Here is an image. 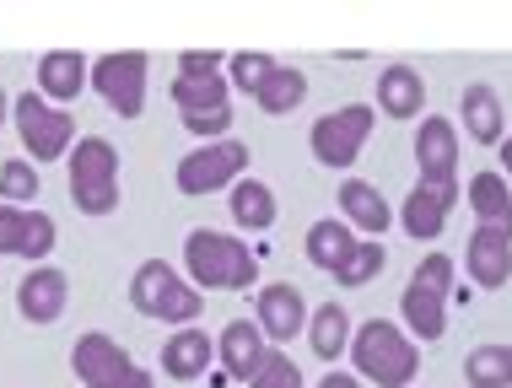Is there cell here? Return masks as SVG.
Returning <instances> with one entry per match:
<instances>
[{
    "label": "cell",
    "instance_id": "6da1fadb",
    "mask_svg": "<svg viewBox=\"0 0 512 388\" xmlns=\"http://www.w3.org/2000/svg\"><path fill=\"white\" fill-rule=\"evenodd\" d=\"M184 270L200 291H248L259 281V259L248 254V243L216 227H195L184 238Z\"/></svg>",
    "mask_w": 512,
    "mask_h": 388
},
{
    "label": "cell",
    "instance_id": "7a4b0ae2",
    "mask_svg": "<svg viewBox=\"0 0 512 388\" xmlns=\"http://www.w3.org/2000/svg\"><path fill=\"white\" fill-rule=\"evenodd\" d=\"M351 367L378 388H410L415 372H421V351H415V340L399 324H389V318H367V324L356 329V340H351Z\"/></svg>",
    "mask_w": 512,
    "mask_h": 388
},
{
    "label": "cell",
    "instance_id": "3957f363",
    "mask_svg": "<svg viewBox=\"0 0 512 388\" xmlns=\"http://www.w3.org/2000/svg\"><path fill=\"white\" fill-rule=\"evenodd\" d=\"M130 308L151 318V324H195L205 313V291L195 281H184L168 259H146V265H135L130 275Z\"/></svg>",
    "mask_w": 512,
    "mask_h": 388
},
{
    "label": "cell",
    "instance_id": "277c9868",
    "mask_svg": "<svg viewBox=\"0 0 512 388\" xmlns=\"http://www.w3.org/2000/svg\"><path fill=\"white\" fill-rule=\"evenodd\" d=\"M71 205L81 216L119 211V151L103 135H81L71 151Z\"/></svg>",
    "mask_w": 512,
    "mask_h": 388
},
{
    "label": "cell",
    "instance_id": "5b68a950",
    "mask_svg": "<svg viewBox=\"0 0 512 388\" xmlns=\"http://www.w3.org/2000/svg\"><path fill=\"white\" fill-rule=\"evenodd\" d=\"M11 119H17L22 151H33V162H60L76 141L71 108H54L44 92H22L17 103H11Z\"/></svg>",
    "mask_w": 512,
    "mask_h": 388
},
{
    "label": "cell",
    "instance_id": "8992f818",
    "mask_svg": "<svg viewBox=\"0 0 512 388\" xmlns=\"http://www.w3.org/2000/svg\"><path fill=\"white\" fill-rule=\"evenodd\" d=\"M238 178H248V146L243 141H205L200 151H184L178 157V173L173 184L178 194H216V189H232Z\"/></svg>",
    "mask_w": 512,
    "mask_h": 388
},
{
    "label": "cell",
    "instance_id": "52a82bcc",
    "mask_svg": "<svg viewBox=\"0 0 512 388\" xmlns=\"http://www.w3.org/2000/svg\"><path fill=\"white\" fill-rule=\"evenodd\" d=\"M372 119H378V108H367V103H345L335 114L313 119L308 146H313L318 168H351V162L362 157L367 135H372Z\"/></svg>",
    "mask_w": 512,
    "mask_h": 388
},
{
    "label": "cell",
    "instance_id": "ba28073f",
    "mask_svg": "<svg viewBox=\"0 0 512 388\" xmlns=\"http://www.w3.org/2000/svg\"><path fill=\"white\" fill-rule=\"evenodd\" d=\"M146 71H151V60L141 49L103 54V60H92V92H98L119 119H141V108H146Z\"/></svg>",
    "mask_w": 512,
    "mask_h": 388
},
{
    "label": "cell",
    "instance_id": "9c48e42d",
    "mask_svg": "<svg viewBox=\"0 0 512 388\" xmlns=\"http://www.w3.org/2000/svg\"><path fill=\"white\" fill-rule=\"evenodd\" d=\"M415 168H421V184H459V130L453 119L426 114L421 130H415Z\"/></svg>",
    "mask_w": 512,
    "mask_h": 388
},
{
    "label": "cell",
    "instance_id": "30bf717a",
    "mask_svg": "<svg viewBox=\"0 0 512 388\" xmlns=\"http://www.w3.org/2000/svg\"><path fill=\"white\" fill-rule=\"evenodd\" d=\"M453 205H459V184H421V178H415V189L405 194V205H399V227H405L415 243H432V238H442Z\"/></svg>",
    "mask_w": 512,
    "mask_h": 388
},
{
    "label": "cell",
    "instance_id": "8fae6325",
    "mask_svg": "<svg viewBox=\"0 0 512 388\" xmlns=\"http://www.w3.org/2000/svg\"><path fill=\"white\" fill-rule=\"evenodd\" d=\"M308 302H302V291L297 286H259V297H254V324L265 329V340L270 345H292V335H302L308 329Z\"/></svg>",
    "mask_w": 512,
    "mask_h": 388
},
{
    "label": "cell",
    "instance_id": "7c38bea8",
    "mask_svg": "<svg viewBox=\"0 0 512 388\" xmlns=\"http://www.w3.org/2000/svg\"><path fill=\"white\" fill-rule=\"evenodd\" d=\"M65 302H71V275H65V270L33 265V270L22 275V286H17V313H22L33 329L54 324V318L65 313Z\"/></svg>",
    "mask_w": 512,
    "mask_h": 388
},
{
    "label": "cell",
    "instance_id": "4fadbf2b",
    "mask_svg": "<svg viewBox=\"0 0 512 388\" xmlns=\"http://www.w3.org/2000/svg\"><path fill=\"white\" fill-rule=\"evenodd\" d=\"M216 356H221V367H227V378L254 383V372L265 367V356H270V340H265V329H259V324L232 318V324L221 329V340H216Z\"/></svg>",
    "mask_w": 512,
    "mask_h": 388
},
{
    "label": "cell",
    "instance_id": "5bb4252c",
    "mask_svg": "<svg viewBox=\"0 0 512 388\" xmlns=\"http://www.w3.org/2000/svg\"><path fill=\"white\" fill-rule=\"evenodd\" d=\"M464 265H469V281L475 286H507L512 281V238L496 227H475L469 232V248H464Z\"/></svg>",
    "mask_w": 512,
    "mask_h": 388
},
{
    "label": "cell",
    "instance_id": "9a60e30c",
    "mask_svg": "<svg viewBox=\"0 0 512 388\" xmlns=\"http://www.w3.org/2000/svg\"><path fill=\"white\" fill-rule=\"evenodd\" d=\"M399 318H405V329L421 345H437L442 335H448V297L432 291V286H421L410 275V286L399 291Z\"/></svg>",
    "mask_w": 512,
    "mask_h": 388
},
{
    "label": "cell",
    "instance_id": "2e32d148",
    "mask_svg": "<svg viewBox=\"0 0 512 388\" xmlns=\"http://www.w3.org/2000/svg\"><path fill=\"white\" fill-rule=\"evenodd\" d=\"M87 81H92V60H87V54H76V49H49L44 60H38V92H44L54 108L76 103Z\"/></svg>",
    "mask_w": 512,
    "mask_h": 388
},
{
    "label": "cell",
    "instance_id": "e0dca14e",
    "mask_svg": "<svg viewBox=\"0 0 512 388\" xmlns=\"http://www.w3.org/2000/svg\"><path fill=\"white\" fill-rule=\"evenodd\" d=\"M216 362V340L205 335V329H178V335L162 345V372H168L173 383H195V378H205V367Z\"/></svg>",
    "mask_w": 512,
    "mask_h": 388
},
{
    "label": "cell",
    "instance_id": "ac0fdd59",
    "mask_svg": "<svg viewBox=\"0 0 512 388\" xmlns=\"http://www.w3.org/2000/svg\"><path fill=\"white\" fill-rule=\"evenodd\" d=\"M340 211H345V221H351L356 232H367V238H383V232L394 227L389 200H383L378 184H367V178H345L340 184Z\"/></svg>",
    "mask_w": 512,
    "mask_h": 388
},
{
    "label": "cell",
    "instance_id": "d6986e66",
    "mask_svg": "<svg viewBox=\"0 0 512 388\" xmlns=\"http://www.w3.org/2000/svg\"><path fill=\"white\" fill-rule=\"evenodd\" d=\"M459 114H464L469 141H480V146H502L507 108H502V97H496V87H486V81L464 87V97H459Z\"/></svg>",
    "mask_w": 512,
    "mask_h": 388
},
{
    "label": "cell",
    "instance_id": "ffe728a7",
    "mask_svg": "<svg viewBox=\"0 0 512 388\" xmlns=\"http://www.w3.org/2000/svg\"><path fill=\"white\" fill-rule=\"evenodd\" d=\"M378 108L389 119H415L426 108V81L415 65H383L378 71Z\"/></svg>",
    "mask_w": 512,
    "mask_h": 388
},
{
    "label": "cell",
    "instance_id": "44dd1931",
    "mask_svg": "<svg viewBox=\"0 0 512 388\" xmlns=\"http://www.w3.org/2000/svg\"><path fill=\"white\" fill-rule=\"evenodd\" d=\"M469 211H475L480 227H496L512 238V189H507V173H475L469 178Z\"/></svg>",
    "mask_w": 512,
    "mask_h": 388
},
{
    "label": "cell",
    "instance_id": "7402d4cb",
    "mask_svg": "<svg viewBox=\"0 0 512 388\" xmlns=\"http://www.w3.org/2000/svg\"><path fill=\"white\" fill-rule=\"evenodd\" d=\"M227 211L248 232H270L275 216H281V205H275V189L265 184V178H238L232 194H227Z\"/></svg>",
    "mask_w": 512,
    "mask_h": 388
},
{
    "label": "cell",
    "instance_id": "603a6c76",
    "mask_svg": "<svg viewBox=\"0 0 512 388\" xmlns=\"http://www.w3.org/2000/svg\"><path fill=\"white\" fill-rule=\"evenodd\" d=\"M351 313L340 308V302H324L313 318H308V345H313V356L318 362H340L345 351H351Z\"/></svg>",
    "mask_w": 512,
    "mask_h": 388
},
{
    "label": "cell",
    "instance_id": "cb8c5ba5",
    "mask_svg": "<svg viewBox=\"0 0 512 388\" xmlns=\"http://www.w3.org/2000/svg\"><path fill=\"white\" fill-rule=\"evenodd\" d=\"M173 103H178V119L189 114H216V108H232V87L227 76H173Z\"/></svg>",
    "mask_w": 512,
    "mask_h": 388
},
{
    "label": "cell",
    "instance_id": "d4e9b609",
    "mask_svg": "<svg viewBox=\"0 0 512 388\" xmlns=\"http://www.w3.org/2000/svg\"><path fill=\"white\" fill-rule=\"evenodd\" d=\"M356 243H362V238L351 232V221L324 216V221H313V227H308V259H313L318 270H329V275H335L345 259H351Z\"/></svg>",
    "mask_w": 512,
    "mask_h": 388
},
{
    "label": "cell",
    "instance_id": "484cf974",
    "mask_svg": "<svg viewBox=\"0 0 512 388\" xmlns=\"http://www.w3.org/2000/svg\"><path fill=\"white\" fill-rule=\"evenodd\" d=\"M302 97H308V76L297 65H275L254 103H259V114H292V108H302Z\"/></svg>",
    "mask_w": 512,
    "mask_h": 388
},
{
    "label": "cell",
    "instance_id": "4316f807",
    "mask_svg": "<svg viewBox=\"0 0 512 388\" xmlns=\"http://www.w3.org/2000/svg\"><path fill=\"white\" fill-rule=\"evenodd\" d=\"M469 388H512V345H475L464 356Z\"/></svg>",
    "mask_w": 512,
    "mask_h": 388
},
{
    "label": "cell",
    "instance_id": "83f0119b",
    "mask_svg": "<svg viewBox=\"0 0 512 388\" xmlns=\"http://www.w3.org/2000/svg\"><path fill=\"white\" fill-rule=\"evenodd\" d=\"M383 265H389V248H383V238H362L351 248V259L335 270L340 286H372L383 275Z\"/></svg>",
    "mask_w": 512,
    "mask_h": 388
},
{
    "label": "cell",
    "instance_id": "f1b7e54d",
    "mask_svg": "<svg viewBox=\"0 0 512 388\" xmlns=\"http://www.w3.org/2000/svg\"><path fill=\"white\" fill-rule=\"evenodd\" d=\"M33 194H38V168L27 157H6L0 162V205H33Z\"/></svg>",
    "mask_w": 512,
    "mask_h": 388
},
{
    "label": "cell",
    "instance_id": "f546056e",
    "mask_svg": "<svg viewBox=\"0 0 512 388\" xmlns=\"http://www.w3.org/2000/svg\"><path fill=\"white\" fill-rule=\"evenodd\" d=\"M232 71H227V81H232V87H238V92H248V97H259V87H265V81H270V71H275V60H270V54H232Z\"/></svg>",
    "mask_w": 512,
    "mask_h": 388
},
{
    "label": "cell",
    "instance_id": "4dcf8cb0",
    "mask_svg": "<svg viewBox=\"0 0 512 388\" xmlns=\"http://www.w3.org/2000/svg\"><path fill=\"white\" fill-rule=\"evenodd\" d=\"M248 388H302V367L281 351V345H270L265 367L254 372V383H248Z\"/></svg>",
    "mask_w": 512,
    "mask_h": 388
},
{
    "label": "cell",
    "instance_id": "1f68e13d",
    "mask_svg": "<svg viewBox=\"0 0 512 388\" xmlns=\"http://www.w3.org/2000/svg\"><path fill=\"white\" fill-rule=\"evenodd\" d=\"M54 243H60V227H54L49 211H33L27 216V243H22V259H49Z\"/></svg>",
    "mask_w": 512,
    "mask_h": 388
},
{
    "label": "cell",
    "instance_id": "d6a6232c",
    "mask_svg": "<svg viewBox=\"0 0 512 388\" xmlns=\"http://www.w3.org/2000/svg\"><path fill=\"white\" fill-rule=\"evenodd\" d=\"M27 216H33V211H22V205H0V254H17V259H22Z\"/></svg>",
    "mask_w": 512,
    "mask_h": 388
},
{
    "label": "cell",
    "instance_id": "836d02e7",
    "mask_svg": "<svg viewBox=\"0 0 512 388\" xmlns=\"http://www.w3.org/2000/svg\"><path fill=\"white\" fill-rule=\"evenodd\" d=\"M415 281L448 297V291H453V259H448V254H426L421 265H415Z\"/></svg>",
    "mask_w": 512,
    "mask_h": 388
},
{
    "label": "cell",
    "instance_id": "e575fe53",
    "mask_svg": "<svg viewBox=\"0 0 512 388\" xmlns=\"http://www.w3.org/2000/svg\"><path fill=\"white\" fill-rule=\"evenodd\" d=\"M87 388H151V372L135 367V356H130V362H119L114 372H103V378L87 383Z\"/></svg>",
    "mask_w": 512,
    "mask_h": 388
},
{
    "label": "cell",
    "instance_id": "d590c367",
    "mask_svg": "<svg viewBox=\"0 0 512 388\" xmlns=\"http://www.w3.org/2000/svg\"><path fill=\"white\" fill-rule=\"evenodd\" d=\"M221 65H227V60H221L216 49H184V54H178V76H216Z\"/></svg>",
    "mask_w": 512,
    "mask_h": 388
},
{
    "label": "cell",
    "instance_id": "8d00e7d4",
    "mask_svg": "<svg viewBox=\"0 0 512 388\" xmlns=\"http://www.w3.org/2000/svg\"><path fill=\"white\" fill-rule=\"evenodd\" d=\"M318 388H362V378H356V372H324Z\"/></svg>",
    "mask_w": 512,
    "mask_h": 388
},
{
    "label": "cell",
    "instance_id": "74e56055",
    "mask_svg": "<svg viewBox=\"0 0 512 388\" xmlns=\"http://www.w3.org/2000/svg\"><path fill=\"white\" fill-rule=\"evenodd\" d=\"M11 119V97H6V87H0V124Z\"/></svg>",
    "mask_w": 512,
    "mask_h": 388
},
{
    "label": "cell",
    "instance_id": "f35d334b",
    "mask_svg": "<svg viewBox=\"0 0 512 388\" xmlns=\"http://www.w3.org/2000/svg\"><path fill=\"white\" fill-rule=\"evenodd\" d=\"M502 168H507V178H512V141H502Z\"/></svg>",
    "mask_w": 512,
    "mask_h": 388
}]
</instances>
